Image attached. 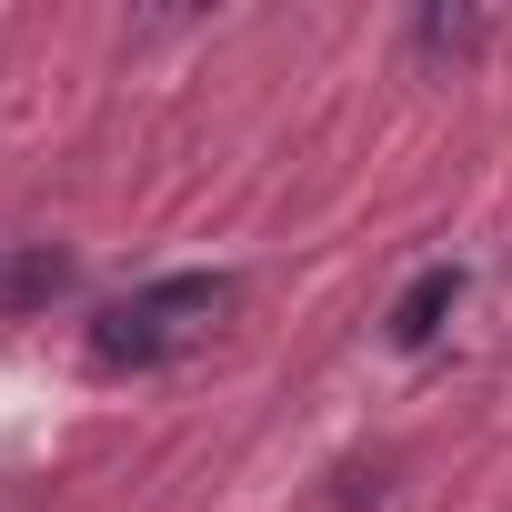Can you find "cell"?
I'll return each instance as SVG.
<instances>
[{"instance_id":"obj_1","label":"cell","mask_w":512,"mask_h":512,"mask_svg":"<svg viewBox=\"0 0 512 512\" xmlns=\"http://www.w3.org/2000/svg\"><path fill=\"white\" fill-rule=\"evenodd\" d=\"M231 302H241V282H231V272H171V282H151V292L111 302V312L91 322V352H101L111 372H151V362H171V352L211 342V332L231 322Z\"/></svg>"},{"instance_id":"obj_2","label":"cell","mask_w":512,"mask_h":512,"mask_svg":"<svg viewBox=\"0 0 512 512\" xmlns=\"http://www.w3.org/2000/svg\"><path fill=\"white\" fill-rule=\"evenodd\" d=\"M452 302H462V272H452V262H432V272H422V282L392 302V342H432Z\"/></svg>"}]
</instances>
